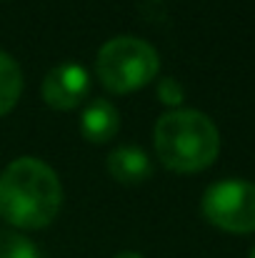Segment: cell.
I'll use <instances>...</instances> for the list:
<instances>
[{
  "label": "cell",
  "instance_id": "obj_1",
  "mask_svg": "<svg viewBox=\"0 0 255 258\" xmlns=\"http://www.w3.org/2000/svg\"><path fill=\"white\" fill-rule=\"evenodd\" d=\"M63 206V185L45 161L23 156L0 173V218L20 231H38L55 221Z\"/></svg>",
  "mask_w": 255,
  "mask_h": 258
},
{
  "label": "cell",
  "instance_id": "obj_2",
  "mask_svg": "<svg viewBox=\"0 0 255 258\" xmlns=\"http://www.w3.org/2000/svg\"><path fill=\"white\" fill-rule=\"evenodd\" d=\"M158 161L175 173L205 171L220 153V133L215 123L190 108H175L158 118L153 128Z\"/></svg>",
  "mask_w": 255,
  "mask_h": 258
},
{
  "label": "cell",
  "instance_id": "obj_3",
  "mask_svg": "<svg viewBox=\"0 0 255 258\" xmlns=\"http://www.w3.org/2000/svg\"><path fill=\"white\" fill-rule=\"evenodd\" d=\"M160 71V55L158 50L133 35H118L110 38L95 58V76L105 90L125 95L133 90L148 86Z\"/></svg>",
  "mask_w": 255,
  "mask_h": 258
},
{
  "label": "cell",
  "instance_id": "obj_4",
  "mask_svg": "<svg viewBox=\"0 0 255 258\" xmlns=\"http://www.w3.org/2000/svg\"><path fill=\"white\" fill-rule=\"evenodd\" d=\"M203 216L220 231L255 233V183L225 178L203 193Z\"/></svg>",
  "mask_w": 255,
  "mask_h": 258
},
{
  "label": "cell",
  "instance_id": "obj_5",
  "mask_svg": "<svg viewBox=\"0 0 255 258\" xmlns=\"http://www.w3.org/2000/svg\"><path fill=\"white\" fill-rule=\"evenodd\" d=\"M90 73L80 63H60L48 71L43 78V100L53 110H73L88 98Z\"/></svg>",
  "mask_w": 255,
  "mask_h": 258
},
{
  "label": "cell",
  "instance_id": "obj_6",
  "mask_svg": "<svg viewBox=\"0 0 255 258\" xmlns=\"http://www.w3.org/2000/svg\"><path fill=\"white\" fill-rule=\"evenodd\" d=\"M105 163H108V173L118 183H123V185H140L153 173L150 156L143 148L133 146V143H125V146L113 148L108 153V161Z\"/></svg>",
  "mask_w": 255,
  "mask_h": 258
},
{
  "label": "cell",
  "instance_id": "obj_7",
  "mask_svg": "<svg viewBox=\"0 0 255 258\" xmlns=\"http://www.w3.org/2000/svg\"><path fill=\"white\" fill-rule=\"evenodd\" d=\"M118 128H120V113L105 98L90 100L80 113V133L90 143H108L118 133Z\"/></svg>",
  "mask_w": 255,
  "mask_h": 258
},
{
  "label": "cell",
  "instance_id": "obj_8",
  "mask_svg": "<svg viewBox=\"0 0 255 258\" xmlns=\"http://www.w3.org/2000/svg\"><path fill=\"white\" fill-rule=\"evenodd\" d=\"M23 95V73L20 66L0 50V115L10 113Z\"/></svg>",
  "mask_w": 255,
  "mask_h": 258
},
{
  "label": "cell",
  "instance_id": "obj_9",
  "mask_svg": "<svg viewBox=\"0 0 255 258\" xmlns=\"http://www.w3.org/2000/svg\"><path fill=\"white\" fill-rule=\"evenodd\" d=\"M0 258H40L35 246L18 231H0Z\"/></svg>",
  "mask_w": 255,
  "mask_h": 258
},
{
  "label": "cell",
  "instance_id": "obj_10",
  "mask_svg": "<svg viewBox=\"0 0 255 258\" xmlns=\"http://www.w3.org/2000/svg\"><path fill=\"white\" fill-rule=\"evenodd\" d=\"M158 98L165 105H180L185 100V88L180 86V81H175V78H163L158 83Z\"/></svg>",
  "mask_w": 255,
  "mask_h": 258
},
{
  "label": "cell",
  "instance_id": "obj_11",
  "mask_svg": "<svg viewBox=\"0 0 255 258\" xmlns=\"http://www.w3.org/2000/svg\"><path fill=\"white\" fill-rule=\"evenodd\" d=\"M115 258H143L140 253H133V251H123V253H118Z\"/></svg>",
  "mask_w": 255,
  "mask_h": 258
},
{
  "label": "cell",
  "instance_id": "obj_12",
  "mask_svg": "<svg viewBox=\"0 0 255 258\" xmlns=\"http://www.w3.org/2000/svg\"><path fill=\"white\" fill-rule=\"evenodd\" d=\"M250 258H255V248H253V253H250Z\"/></svg>",
  "mask_w": 255,
  "mask_h": 258
}]
</instances>
